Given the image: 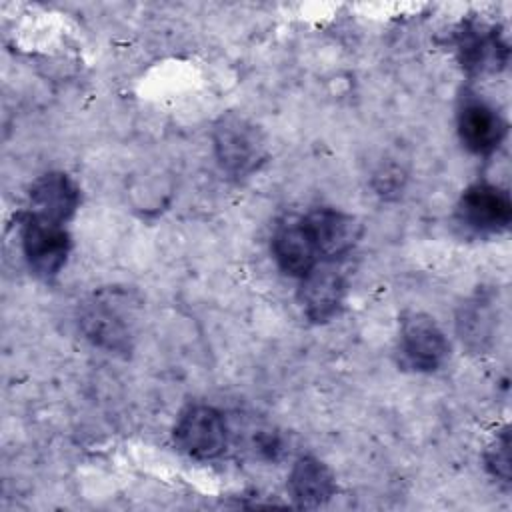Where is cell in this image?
<instances>
[{"label":"cell","mask_w":512,"mask_h":512,"mask_svg":"<svg viewBox=\"0 0 512 512\" xmlns=\"http://www.w3.org/2000/svg\"><path fill=\"white\" fill-rule=\"evenodd\" d=\"M272 252L278 266L286 274L298 278H304L312 268H316L320 258L306 220L298 216H286L276 224L272 234Z\"/></svg>","instance_id":"cell-6"},{"label":"cell","mask_w":512,"mask_h":512,"mask_svg":"<svg viewBox=\"0 0 512 512\" xmlns=\"http://www.w3.org/2000/svg\"><path fill=\"white\" fill-rule=\"evenodd\" d=\"M458 214L466 226L478 232L496 234L508 228L512 220V202L502 188L478 182L462 194Z\"/></svg>","instance_id":"cell-5"},{"label":"cell","mask_w":512,"mask_h":512,"mask_svg":"<svg viewBox=\"0 0 512 512\" xmlns=\"http://www.w3.org/2000/svg\"><path fill=\"white\" fill-rule=\"evenodd\" d=\"M458 134L468 150L490 154L500 146L506 134V124L484 100L466 98L458 110Z\"/></svg>","instance_id":"cell-7"},{"label":"cell","mask_w":512,"mask_h":512,"mask_svg":"<svg viewBox=\"0 0 512 512\" xmlns=\"http://www.w3.org/2000/svg\"><path fill=\"white\" fill-rule=\"evenodd\" d=\"M400 352L410 368L432 372L448 358L450 344L434 318L422 312H412L402 320Z\"/></svg>","instance_id":"cell-4"},{"label":"cell","mask_w":512,"mask_h":512,"mask_svg":"<svg viewBox=\"0 0 512 512\" xmlns=\"http://www.w3.org/2000/svg\"><path fill=\"white\" fill-rule=\"evenodd\" d=\"M176 446L198 460H210L224 452L228 430L224 416L206 404L188 406L174 426Z\"/></svg>","instance_id":"cell-2"},{"label":"cell","mask_w":512,"mask_h":512,"mask_svg":"<svg viewBox=\"0 0 512 512\" xmlns=\"http://www.w3.org/2000/svg\"><path fill=\"white\" fill-rule=\"evenodd\" d=\"M80 204L78 186L62 172L40 176L30 188V214L64 224Z\"/></svg>","instance_id":"cell-9"},{"label":"cell","mask_w":512,"mask_h":512,"mask_svg":"<svg viewBox=\"0 0 512 512\" xmlns=\"http://www.w3.org/2000/svg\"><path fill=\"white\" fill-rule=\"evenodd\" d=\"M80 326L84 334L102 348H108L114 352L130 350L128 326L116 314V310L106 306V302L88 304L80 314Z\"/></svg>","instance_id":"cell-12"},{"label":"cell","mask_w":512,"mask_h":512,"mask_svg":"<svg viewBox=\"0 0 512 512\" xmlns=\"http://www.w3.org/2000/svg\"><path fill=\"white\" fill-rule=\"evenodd\" d=\"M344 292L346 284L338 270L330 266H316L302 278L298 296L304 314L312 322H328L340 312Z\"/></svg>","instance_id":"cell-10"},{"label":"cell","mask_w":512,"mask_h":512,"mask_svg":"<svg viewBox=\"0 0 512 512\" xmlns=\"http://www.w3.org/2000/svg\"><path fill=\"white\" fill-rule=\"evenodd\" d=\"M288 492L302 508H318L336 492L332 472L314 456H302L290 470Z\"/></svg>","instance_id":"cell-11"},{"label":"cell","mask_w":512,"mask_h":512,"mask_svg":"<svg viewBox=\"0 0 512 512\" xmlns=\"http://www.w3.org/2000/svg\"><path fill=\"white\" fill-rule=\"evenodd\" d=\"M22 250L32 272L44 280H50L66 264L70 236L62 224L28 214L22 224Z\"/></svg>","instance_id":"cell-3"},{"label":"cell","mask_w":512,"mask_h":512,"mask_svg":"<svg viewBox=\"0 0 512 512\" xmlns=\"http://www.w3.org/2000/svg\"><path fill=\"white\" fill-rule=\"evenodd\" d=\"M458 50H460L462 66L474 72H482L486 68L498 70V66L506 62V54H508L506 44L500 40L494 28L484 30L478 26L464 28V32L460 34Z\"/></svg>","instance_id":"cell-13"},{"label":"cell","mask_w":512,"mask_h":512,"mask_svg":"<svg viewBox=\"0 0 512 512\" xmlns=\"http://www.w3.org/2000/svg\"><path fill=\"white\" fill-rule=\"evenodd\" d=\"M220 166L232 176H246L266 160V140L256 124L238 116H222L212 132Z\"/></svg>","instance_id":"cell-1"},{"label":"cell","mask_w":512,"mask_h":512,"mask_svg":"<svg viewBox=\"0 0 512 512\" xmlns=\"http://www.w3.org/2000/svg\"><path fill=\"white\" fill-rule=\"evenodd\" d=\"M304 220L314 238L318 254L324 258H338L350 252L362 232L356 218L334 208H316L306 214Z\"/></svg>","instance_id":"cell-8"},{"label":"cell","mask_w":512,"mask_h":512,"mask_svg":"<svg viewBox=\"0 0 512 512\" xmlns=\"http://www.w3.org/2000/svg\"><path fill=\"white\" fill-rule=\"evenodd\" d=\"M486 468L502 482H510V434L502 430L486 450Z\"/></svg>","instance_id":"cell-14"}]
</instances>
